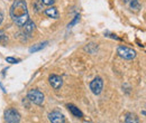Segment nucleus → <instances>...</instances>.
<instances>
[{"label":"nucleus","instance_id":"1","mask_svg":"<svg viewBox=\"0 0 146 123\" xmlns=\"http://www.w3.org/2000/svg\"><path fill=\"white\" fill-rule=\"evenodd\" d=\"M10 17L13 18L14 22L23 27L28 20L29 14L27 9V3L25 0H15L10 7Z\"/></svg>","mask_w":146,"mask_h":123},{"label":"nucleus","instance_id":"2","mask_svg":"<svg viewBox=\"0 0 146 123\" xmlns=\"http://www.w3.org/2000/svg\"><path fill=\"white\" fill-rule=\"evenodd\" d=\"M27 97L29 99L31 102H33L34 104L36 105H42L44 103V94L39 91V89H36V88H33L28 92L27 94Z\"/></svg>","mask_w":146,"mask_h":123},{"label":"nucleus","instance_id":"3","mask_svg":"<svg viewBox=\"0 0 146 123\" xmlns=\"http://www.w3.org/2000/svg\"><path fill=\"white\" fill-rule=\"evenodd\" d=\"M117 54L124 59H133L136 57V52L126 46H119L117 48Z\"/></svg>","mask_w":146,"mask_h":123},{"label":"nucleus","instance_id":"4","mask_svg":"<svg viewBox=\"0 0 146 123\" xmlns=\"http://www.w3.org/2000/svg\"><path fill=\"white\" fill-rule=\"evenodd\" d=\"M5 120L7 123H19L20 114L14 109H8L5 112Z\"/></svg>","mask_w":146,"mask_h":123},{"label":"nucleus","instance_id":"5","mask_svg":"<svg viewBox=\"0 0 146 123\" xmlns=\"http://www.w3.org/2000/svg\"><path fill=\"white\" fill-rule=\"evenodd\" d=\"M102 88H104V81L101 77H96L90 83V89L94 95H99L102 92Z\"/></svg>","mask_w":146,"mask_h":123},{"label":"nucleus","instance_id":"6","mask_svg":"<svg viewBox=\"0 0 146 123\" xmlns=\"http://www.w3.org/2000/svg\"><path fill=\"white\" fill-rule=\"evenodd\" d=\"M48 120L52 123H65V118L64 115L58 112V111H53L48 114Z\"/></svg>","mask_w":146,"mask_h":123},{"label":"nucleus","instance_id":"7","mask_svg":"<svg viewBox=\"0 0 146 123\" xmlns=\"http://www.w3.org/2000/svg\"><path fill=\"white\" fill-rule=\"evenodd\" d=\"M48 81H50V84L52 85V87L54 88V89H58V88L63 85V80H62V77L58 76V75H55V74L51 75V76L48 77Z\"/></svg>","mask_w":146,"mask_h":123},{"label":"nucleus","instance_id":"8","mask_svg":"<svg viewBox=\"0 0 146 123\" xmlns=\"http://www.w3.org/2000/svg\"><path fill=\"white\" fill-rule=\"evenodd\" d=\"M124 2L126 3L129 9L131 10H135V11H138L141 9V3L138 0H124Z\"/></svg>","mask_w":146,"mask_h":123},{"label":"nucleus","instance_id":"9","mask_svg":"<svg viewBox=\"0 0 146 123\" xmlns=\"http://www.w3.org/2000/svg\"><path fill=\"white\" fill-rule=\"evenodd\" d=\"M45 15L47 16V17L50 18H58V11H57V9L55 8V7H48L47 9H45Z\"/></svg>","mask_w":146,"mask_h":123},{"label":"nucleus","instance_id":"10","mask_svg":"<svg viewBox=\"0 0 146 123\" xmlns=\"http://www.w3.org/2000/svg\"><path fill=\"white\" fill-rule=\"evenodd\" d=\"M68 109H69V111L72 113L74 116H76V118H82V116H83V113L79 110V107H76L75 105L69 104V105H68Z\"/></svg>","mask_w":146,"mask_h":123},{"label":"nucleus","instance_id":"11","mask_svg":"<svg viewBox=\"0 0 146 123\" xmlns=\"http://www.w3.org/2000/svg\"><path fill=\"white\" fill-rule=\"evenodd\" d=\"M23 29H24V32L25 33H27V34H31L32 32H34L35 30V24L29 19L24 26H23Z\"/></svg>","mask_w":146,"mask_h":123},{"label":"nucleus","instance_id":"12","mask_svg":"<svg viewBox=\"0 0 146 123\" xmlns=\"http://www.w3.org/2000/svg\"><path fill=\"white\" fill-rule=\"evenodd\" d=\"M125 123H139V119L134 113H127L125 116Z\"/></svg>","mask_w":146,"mask_h":123},{"label":"nucleus","instance_id":"13","mask_svg":"<svg viewBox=\"0 0 146 123\" xmlns=\"http://www.w3.org/2000/svg\"><path fill=\"white\" fill-rule=\"evenodd\" d=\"M46 45H47V41H45V43H40V44H37L36 46H33V47H31V48H29V52H31V53H33V52H37V51H39V49L44 48Z\"/></svg>","mask_w":146,"mask_h":123},{"label":"nucleus","instance_id":"14","mask_svg":"<svg viewBox=\"0 0 146 123\" xmlns=\"http://www.w3.org/2000/svg\"><path fill=\"white\" fill-rule=\"evenodd\" d=\"M8 40V38H7V35L5 34V32L3 30H1L0 29V44H6V41Z\"/></svg>","mask_w":146,"mask_h":123},{"label":"nucleus","instance_id":"15","mask_svg":"<svg viewBox=\"0 0 146 123\" xmlns=\"http://www.w3.org/2000/svg\"><path fill=\"white\" fill-rule=\"evenodd\" d=\"M6 61H7L8 63H10V64H17L19 62V59H16V58H14V57H7Z\"/></svg>","mask_w":146,"mask_h":123},{"label":"nucleus","instance_id":"16","mask_svg":"<svg viewBox=\"0 0 146 123\" xmlns=\"http://www.w3.org/2000/svg\"><path fill=\"white\" fill-rule=\"evenodd\" d=\"M44 5H46V6H52L53 3L55 2V0H40Z\"/></svg>","mask_w":146,"mask_h":123},{"label":"nucleus","instance_id":"17","mask_svg":"<svg viewBox=\"0 0 146 123\" xmlns=\"http://www.w3.org/2000/svg\"><path fill=\"white\" fill-rule=\"evenodd\" d=\"M79 19H80V15H76V17H75V19H74V20H73L72 22H71V24L69 25V27H71L72 25H74V24H76V21H78Z\"/></svg>","mask_w":146,"mask_h":123},{"label":"nucleus","instance_id":"18","mask_svg":"<svg viewBox=\"0 0 146 123\" xmlns=\"http://www.w3.org/2000/svg\"><path fill=\"white\" fill-rule=\"evenodd\" d=\"M2 19H3V16H2V14L0 12V24L2 22Z\"/></svg>","mask_w":146,"mask_h":123}]
</instances>
